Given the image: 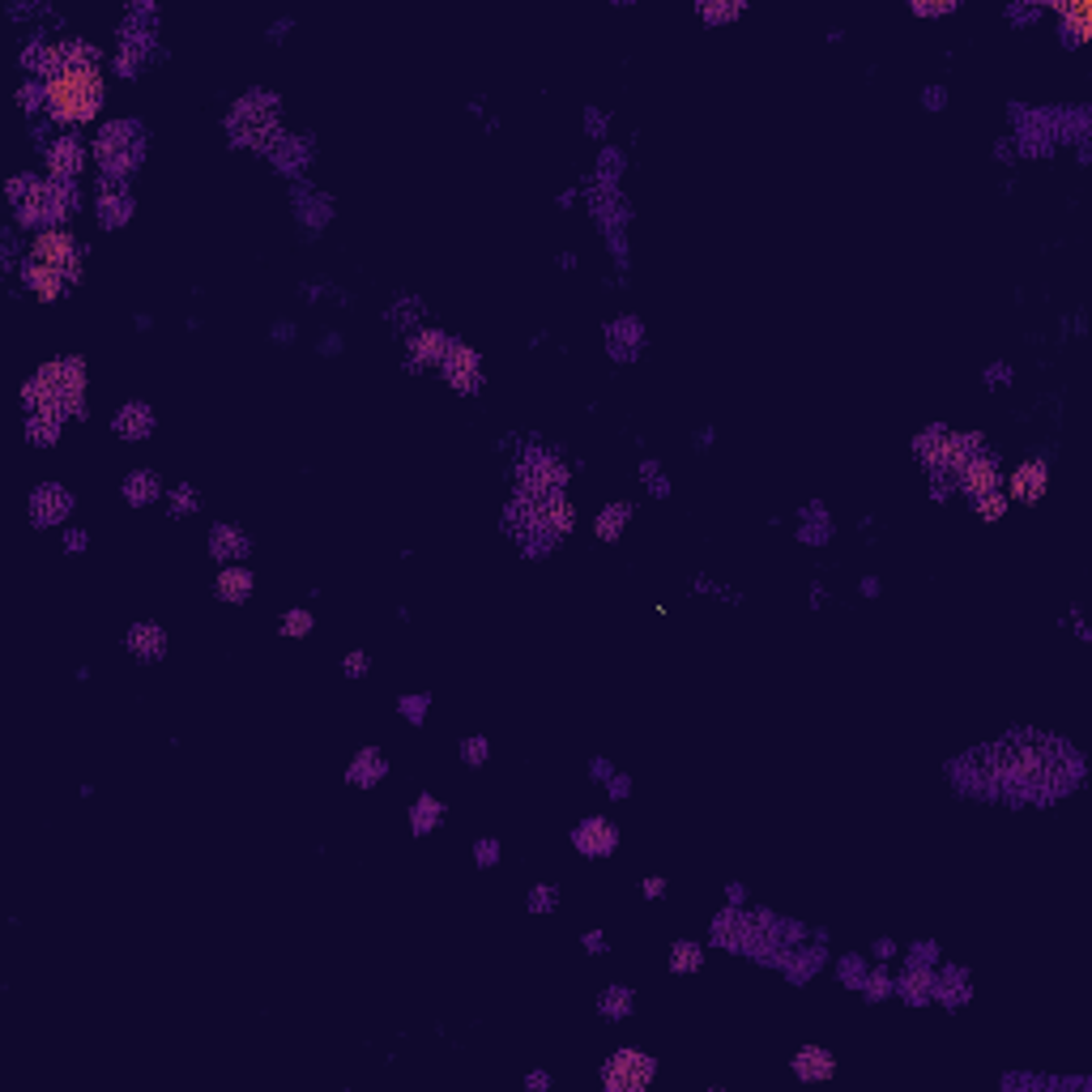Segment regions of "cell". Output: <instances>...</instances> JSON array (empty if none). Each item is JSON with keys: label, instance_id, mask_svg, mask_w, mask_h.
I'll return each mask as SVG.
<instances>
[{"label": "cell", "instance_id": "cell-16", "mask_svg": "<svg viewBox=\"0 0 1092 1092\" xmlns=\"http://www.w3.org/2000/svg\"><path fill=\"white\" fill-rule=\"evenodd\" d=\"M128 644H133V653H141V658H163L167 636H163V628H154V623H137V628L128 631Z\"/></svg>", "mask_w": 1092, "mask_h": 1092}, {"label": "cell", "instance_id": "cell-7", "mask_svg": "<svg viewBox=\"0 0 1092 1092\" xmlns=\"http://www.w3.org/2000/svg\"><path fill=\"white\" fill-rule=\"evenodd\" d=\"M440 372H444V380H449L457 392H474L478 384H482V363H478V354L470 351V346H462V342H452V351Z\"/></svg>", "mask_w": 1092, "mask_h": 1092}, {"label": "cell", "instance_id": "cell-22", "mask_svg": "<svg viewBox=\"0 0 1092 1092\" xmlns=\"http://www.w3.org/2000/svg\"><path fill=\"white\" fill-rule=\"evenodd\" d=\"M124 495L133 500V504H150V500L158 495L154 474H133V478H128V487H124Z\"/></svg>", "mask_w": 1092, "mask_h": 1092}, {"label": "cell", "instance_id": "cell-5", "mask_svg": "<svg viewBox=\"0 0 1092 1092\" xmlns=\"http://www.w3.org/2000/svg\"><path fill=\"white\" fill-rule=\"evenodd\" d=\"M602 1079H606V1088L611 1092H636L653 1079V1058L640 1054V1050H619L615 1058L606 1063Z\"/></svg>", "mask_w": 1092, "mask_h": 1092}, {"label": "cell", "instance_id": "cell-4", "mask_svg": "<svg viewBox=\"0 0 1092 1092\" xmlns=\"http://www.w3.org/2000/svg\"><path fill=\"white\" fill-rule=\"evenodd\" d=\"M137 145L141 133L133 124H107V133L98 137V163L112 171V175H128V167L137 163Z\"/></svg>", "mask_w": 1092, "mask_h": 1092}, {"label": "cell", "instance_id": "cell-26", "mask_svg": "<svg viewBox=\"0 0 1092 1092\" xmlns=\"http://www.w3.org/2000/svg\"><path fill=\"white\" fill-rule=\"evenodd\" d=\"M960 5L956 0H938V5H930V0H913L909 5V14L913 17H948V14H956Z\"/></svg>", "mask_w": 1092, "mask_h": 1092}, {"label": "cell", "instance_id": "cell-1", "mask_svg": "<svg viewBox=\"0 0 1092 1092\" xmlns=\"http://www.w3.org/2000/svg\"><path fill=\"white\" fill-rule=\"evenodd\" d=\"M103 98H107V85H103V73L98 65H82V69H60L43 82V107L56 124H90L98 112H103Z\"/></svg>", "mask_w": 1092, "mask_h": 1092}, {"label": "cell", "instance_id": "cell-32", "mask_svg": "<svg viewBox=\"0 0 1092 1092\" xmlns=\"http://www.w3.org/2000/svg\"><path fill=\"white\" fill-rule=\"evenodd\" d=\"M602 1011H619V1016H623V1011H628V995H623V990H619V995H606Z\"/></svg>", "mask_w": 1092, "mask_h": 1092}, {"label": "cell", "instance_id": "cell-28", "mask_svg": "<svg viewBox=\"0 0 1092 1092\" xmlns=\"http://www.w3.org/2000/svg\"><path fill=\"white\" fill-rule=\"evenodd\" d=\"M308 631H312L308 611H291V615L282 619V636H308Z\"/></svg>", "mask_w": 1092, "mask_h": 1092}, {"label": "cell", "instance_id": "cell-3", "mask_svg": "<svg viewBox=\"0 0 1092 1092\" xmlns=\"http://www.w3.org/2000/svg\"><path fill=\"white\" fill-rule=\"evenodd\" d=\"M30 261L52 265L69 282L82 278V253H77V243H73L69 231H60V226H47V231H39V235L30 239Z\"/></svg>", "mask_w": 1092, "mask_h": 1092}, {"label": "cell", "instance_id": "cell-31", "mask_svg": "<svg viewBox=\"0 0 1092 1092\" xmlns=\"http://www.w3.org/2000/svg\"><path fill=\"white\" fill-rule=\"evenodd\" d=\"M342 670H346V674H363L367 670V658H363V653H351V658L342 661Z\"/></svg>", "mask_w": 1092, "mask_h": 1092}, {"label": "cell", "instance_id": "cell-12", "mask_svg": "<svg viewBox=\"0 0 1092 1092\" xmlns=\"http://www.w3.org/2000/svg\"><path fill=\"white\" fill-rule=\"evenodd\" d=\"M22 282H26L39 299H47V303H56L60 294H65V273H56L52 265H39V261H30V265L22 269Z\"/></svg>", "mask_w": 1092, "mask_h": 1092}, {"label": "cell", "instance_id": "cell-6", "mask_svg": "<svg viewBox=\"0 0 1092 1092\" xmlns=\"http://www.w3.org/2000/svg\"><path fill=\"white\" fill-rule=\"evenodd\" d=\"M956 487L965 491V495H990V491H998V462L990 457V452H978V457H968L960 470H956L952 478Z\"/></svg>", "mask_w": 1092, "mask_h": 1092}, {"label": "cell", "instance_id": "cell-14", "mask_svg": "<svg viewBox=\"0 0 1092 1092\" xmlns=\"http://www.w3.org/2000/svg\"><path fill=\"white\" fill-rule=\"evenodd\" d=\"M1058 22L1067 26V43H1088L1092 39V9L1084 0L1076 5H1058Z\"/></svg>", "mask_w": 1092, "mask_h": 1092}, {"label": "cell", "instance_id": "cell-30", "mask_svg": "<svg viewBox=\"0 0 1092 1092\" xmlns=\"http://www.w3.org/2000/svg\"><path fill=\"white\" fill-rule=\"evenodd\" d=\"M487 759V742L482 739H465V764H482Z\"/></svg>", "mask_w": 1092, "mask_h": 1092}, {"label": "cell", "instance_id": "cell-8", "mask_svg": "<svg viewBox=\"0 0 1092 1092\" xmlns=\"http://www.w3.org/2000/svg\"><path fill=\"white\" fill-rule=\"evenodd\" d=\"M1046 491H1050V465L1041 462V457L1024 462L1020 470L1011 474V500H1020V504H1041Z\"/></svg>", "mask_w": 1092, "mask_h": 1092}, {"label": "cell", "instance_id": "cell-33", "mask_svg": "<svg viewBox=\"0 0 1092 1092\" xmlns=\"http://www.w3.org/2000/svg\"><path fill=\"white\" fill-rule=\"evenodd\" d=\"M661 888H666L661 879H649V883H644V897H661Z\"/></svg>", "mask_w": 1092, "mask_h": 1092}, {"label": "cell", "instance_id": "cell-24", "mask_svg": "<svg viewBox=\"0 0 1092 1092\" xmlns=\"http://www.w3.org/2000/svg\"><path fill=\"white\" fill-rule=\"evenodd\" d=\"M628 512H631L628 504L606 508V517L598 521V538H606V542H611V538H619V530H623V521H628Z\"/></svg>", "mask_w": 1092, "mask_h": 1092}, {"label": "cell", "instance_id": "cell-21", "mask_svg": "<svg viewBox=\"0 0 1092 1092\" xmlns=\"http://www.w3.org/2000/svg\"><path fill=\"white\" fill-rule=\"evenodd\" d=\"M700 965H704V952L696 943H674V960H670L674 973H696Z\"/></svg>", "mask_w": 1092, "mask_h": 1092}, {"label": "cell", "instance_id": "cell-2", "mask_svg": "<svg viewBox=\"0 0 1092 1092\" xmlns=\"http://www.w3.org/2000/svg\"><path fill=\"white\" fill-rule=\"evenodd\" d=\"M30 410H60V414H82L85 402V367L82 359H52L35 372L22 389Z\"/></svg>", "mask_w": 1092, "mask_h": 1092}, {"label": "cell", "instance_id": "cell-20", "mask_svg": "<svg viewBox=\"0 0 1092 1092\" xmlns=\"http://www.w3.org/2000/svg\"><path fill=\"white\" fill-rule=\"evenodd\" d=\"M213 555H243L248 551V538L243 533H235V530H226V525H218L213 530V546H210Z\"/></svg>", "mask_w": 1092, "mask_h": 1092}, {"label": "cell", "instance_id": "cell-19", "mask_svg": "<svg viewBox=\"0 0 1092 1092\" xmlns=\"http://www.w3.org/2000/svg\"><path fill=\"white\" fill-rule=\"evenodd\" d=\"M60 419H65L60 410H35V419H30V440H35V444H52V440L60 435Z\"/></svg>", "mask_w": 1092, "mask_h": 1092}, {"label": "cell", "instance_id": "cell-27", "mask_svg": "<svg viewBox=\"0 0 1092 1092\" xmlns=\"http://www.w3.org/2000/svg\"><path fill=\"white\" fill-rule=\"evenodd\" d=\"M440 802H432V799H419V807H414V832H427V828L440 819Z\"/></svg>", "mask_w": 1092, "mask_h": 1092}, {"label": "cell", "instance_id": "cell-18", "mask_svg": "<svg viewBox=\"0 0 1092 1092\" xmlns=\"http://www.w3.org/2000/svg\"><path fill=\"white\" fill-rule=\"evenodd\" d=\"M30 508H35V521H43V525H47V521H60V517H65V512L73 508V500L65 495V491L47 487V491H39V495H35V504H30Z\"/></svg>", "mask_w": 1092, "mask_h": 1092}, {"label": "cell", "instance_id": "cell-25", "mask_svg": "<svg viewBox=\"0 0 1092 1092\" xmlns=\"http://www.w3.org/2000/svg\"><path fill=\"white\" fill-rule=\"evenodd\" d=\"M1003 512H1008V500L998 495V491H990V495H978V517L981 521H1003Z\"/></svg>", "mask_w": 1092, "mask_h": 1092}, {"label": "cell", "instance_id": "cell-15", "mask_svg": "<svg viewBox=\"0 0 1092 1092\" xmlns=\"http://www.w3.org/2000/svg\"><path fill=\"white\" fill-rule=\"evenodd\" d=\"M213 589H218V598H223V602H231V606L248 602V598H253V572H248V568H226V572L218 576V585H213Z\"/></svg>", "mask_w": 1092, "mask_h": 1092}, {"label": "cell", "instance_id": "cell-10", "mask_svg": "<svg viewBox=\"0 0 1092 1092\" xmlns=\"http://www.w3.org/2000/svg\"><path fill=\"white\" fill-rule=\"evenodd\" d=\"M82 163H85V150L73 137H60L56 145L47 150V171H52V180H56V184L73 180V175L82 171Z\"/></svg>", "mask_w": 1092, "mask_h": 1092}, {"label": "cell", "instance_id": "cell-11", "mask_svg": "<svg viewBox=\"0 0 1092 1092\" xmlns=\"http://www.w3.org/2000/svg\"><path fill=\"white\" fill-rule=\"evenodd\" d=\"M572 840H576V849H581V854L602 858V854H611V849L619 845V832H615L611 824H606V819H589V824L576 828V837H572Z\"/></svg>", "mask_w": 1092, "mask_h": 1092}, {"label": "cell", "instance_id": "cell-29", "mask_svg": "<svg viewBox=\"0 0 1092 1092\" xmlns=\"http://www.w3.org/2000/svg\"><path fill=\"white\" fill-rule=\"evenodd\" d=\"M380 772H384V759H380V756H372V751H367V756H363V759H359V764H354V769H351V781H367V777H380Z\"/></svg>", "mask_w": 1092, "mask_h": 1092}, {"label": "cell", "instance_id": "cell-23", "mask_svg": "<svg viewBox=\"0 0 1092 1092\" xmlns=\"http://www.w3.org/2000/svg\"><path fill=\"white\" fill-rule=\"evenodd\" d=\"M742 14H747V5H700V17L704 22H713V26H721V22H739Z\"/></svg>", "mask_w": 1092, "mask_h": 1092}, {"label": "cell", "instance_id": "cell-17", "mask_svg": "<svg viewBox=\"0 0 1092 1092\" xmlns=\"http://www.w3.org/2000/svg\"><path fill=\"white\" fill-rule=\"evenodd\" d=\"M115 432L124 435V440L150 435V432H154V414H150L145 406H124L120 414H115Z\"/></svg>", "mask_w": 1092, "mask_h": 1092}, {"label": "cell", "instance_id": "cell-9", "mask_svg": "<svg viewBox=\"0 0 1092 1092\" xmlns=\"http://www.w3.org/2000/svg\"><path fill=\"white\" fill-rule=\"evenodd\" d=\"M449 351H452V337H444L440 329H422V333L410 337L406 359H410L414 367H444Z\"/></svg>", "mask_w": 1092, "mask_h": 1092}, {"label": "cell", "instance_id": "cell-13", "mask_svg": "<svg viewBox=\"0 0 1092 1092\" xmlns=\"http://www.w3.org/2000/svg\"><path fill=\"white\" fill-rule=\"evenodd\" d=\"M794 1076L799 1079H807V1084H815V1079H828L832 1071H837V1063H832V1054L828 1050H819V1046H807V1050H799L794 1054Z\"/></svg>", "mask_w": 1092, "mask_h": 1092}]
</instances>
